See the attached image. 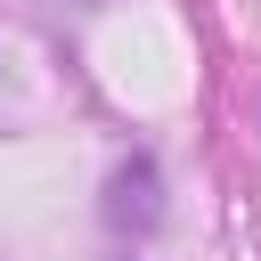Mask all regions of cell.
<instances>
[{"label": "cell", "mask_w": 261, "mask_h": 261, "mask_svg": "<svg viewBox=\"0 0 261 261\" xmlns=\"http://www.w3.org/2000/svg\"><path fill=\"white\" fill-rule=\"evenodd\" d=\"M163 179H155V155H130L122 171H114V196H106V220L114 228H155L163 220V196H155Z\"/></svg>", "instance_id": "obj_1"}]
</instances>
